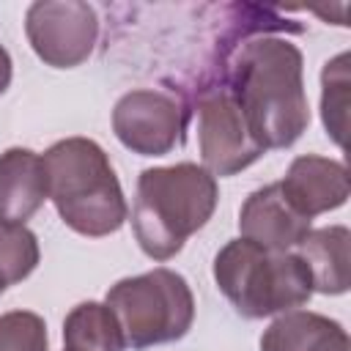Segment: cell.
Listing matches in <instances>:
<instances>
[{
  "mask_svg": "<svg viewBox=\"0 0 351 351\" xmlns=\"http://www.w3.org/2000/svg\"><path fill=\"white\" fill-rule=\"evenodd\" d=\"M219 80L236 99L252 137L269 148L293 145L310 126L302 49L274 33H250L219 47Z\"/></svg>",
  "mask_w": 351,
  "mask_h": 351,
  "instance_id": "cell-1",
  "label": "cell"
},
{
  "mask_svg": "<svg viewBox=\"0 0 351 351\" xmlns=\"http://www.w3.org/2000/svg\"><path fill=\"white\" fill-rule=\"evenodd\" d=\"M47 197L80 236L101 239L123 228L129 206L107 151L90 137H66L44 154Z\"/></svg>",
  "mask_w": 351,
  "mask_h": 351,
  "instance_id": "cell-2",
  "label": "cell"
},
{
  "mask_svg": "<svg viewBox=\"0 0 351 351\" xmlns=\"http://www.w3.org/2000/svg\"><path fill=\"white\" fill-rule=\"evenodd\" d=\"M217 200V178L195 162L145 167L132 206V230L140 250L151 261H170L211 219Z\"/></svg>",
  "mask_w": 351,
  "mask_h": 351,
  "instance_id": "cell-3",
  "label": "cell"
},
{
  "mask_svg": "<svg viewBox=\"0 0 351 351\" xmlns=\"http://www.w3.org/2000/svg\"><path fill=\"white\" fill-rule=\"evenodd\" d=\"M214 282L244 318L282 315L313 296L310 271L296 252H269L241 236L214 255Z\"/></svg>",
  "mask_w": 351,
  "mask_h": 351,
  "instance_id": "cell-4",
  "label": "cell"
},
{
  "mask_svg": "<svg viewBox=\"0 0 351 351\" xmlns=\"http://www.w3.org/2000/svg\"><path fill=\"white\" fill-rule=\"evenodd\" d=\"M104 304L112 310L123 346L143 351L181 340L195 321V296L189 282L173 269H151L110 285Z\"/></svg>",
  "mask_w": 351,
  "mask_h": 351,
  "instance_id": "cell-5",
  "label": "cell"
},
{
  "mask_svg": "<svg viewBox=\"0 0 351 351\" xmlns=\"http://www.w3.org/2000/svg\"><path fill=\"white\" fill-rule=\"evenodd\" d=\"M192 104L178 88H134L112 107V132L140 156H165L184 145Z\"/></svg>",
  "mask_w": 351,
  "mask_h": 351,
  "instance_id": "cell-6",
  "label": "cell"
},
{
  "mask_svg": "<svg viewBox=\"0 0 351 351\" xmlns=\"http://www.w3.org/2000/svg\"><path fill=\"white\" fill-rule=\"evenodd\" d=\"M197 112V148L200 167L214 178H228L255 165L266 148L252 137L236 99L219 80H208L195 101Z\"/></svg>",
  "mask_w": 351,
  "mask_h": 351,
  "instance_id": "cell-7",
  "label": "cell"
},
{
  "mask_svg": "<svg viewBox=\"0 0 351 351\" xmlns=\"http://www.w3.org/2000/svg\"><path fill=\"white\" fill-rule=\"evenodd\" d=\"M25 36L47 66L74 69L96 47L99 16L82 0H36L25 14Z\"/></svg>",
  "mask_w": 351,
  "mask_h": 351,
  "instance_id": "cell-8",
  "label": "cell"
},
{
  "mask_svg": "<svg viewBox=\"0 0 351 351\" xmlns=\"http://www.w3.org/2000/svg\"><path fill=\"white\" fill-rule=\"evenodd\" d=\"M313 219L299 214L285 197L280 181L266 184L247 195L239 208V233L241 239L269 250V252H291L310 233Z\"/></svg>",
  "mask_w": 351,
  "mask_h": 351,
  "instance_id": "cell-9",
  "label": "cell"
},
{
  "mask_svg": "<svg viewBox=\"0 0 351 351\" xmlns=\"http://www.w3.org/2000/svg\"><path fill=\"white\" fill-rule=\"evenodd\" d=\"M280 186L285 197L291 200V206L307 219L340 208L351 192L346 165L329 156H318V154L296 156L285 178L280 181Z\"/></svg>",
  "mask_w": 351,
  "mask_h": 351,
  "instance_id": "cell-10",
  "label": "cell"
},
{
  "mask_svg": "<svg viewBox=\"0 0 351 351\" xmlns=\"http://www.w3.org/2000/svg\"><path fill=\"white\" fill-rule=\"evenodd\" d=\"M47 200L41 154L14 145L0 154V222L25 225Z\"/></svg>",
  "mask_w": 351,
  "mask_h": 351,
  "instance_id": "cell-11",
  "label": "cell"
},
{
  "mask_svg": "<svg viewBox=\"0 0 351 351\" xmlns=\"http://www.w3.org/2000/svg\"><path fill=\"white\" fill-rule=\"evenodd\" d=\"M348 244L351 233L346 225H326L318 230H310L299 241V258L304 261L313 291L326 296H340L348 291Z\"/></svg>",
  "mask_w": 351,
  "mask_h": 351,
  "instance_id": "cell-12",
  "label": "cell"
},
{
  "mask_svg": "<svg viewBox=\"0 0 351 351\" xmlns=\"http://www.w3.org/2000/svg\"><path fill=\"white\" fill-rule=\"evenodd\" d=\"M343 332V324L313 310H288L261 335V351H318Z\"/></svg>",
  "mask_w": 351,
  "mask_h": 351,
  "instance_id": "cell-13",
  "label": "cell"
},
{
  "mask_svg": "<svg viewBox=\"0 0 351 351\" xmlns=\"http://www.w3.org/2000/svg\"><path fill=\"white\" fill-rule=\"evenodd\" d=\"M123 335L104 302H80L63 321V351H123Z\"/></svg>",
  "mask_w": 351,
  "mask_h": 351,
  "instance_id": "cell-14",
  "label": "cell"
},
{
  "mask_svg": "<svg viewBox=\"0 0 351 351\" xmlns=\"http://www.w3.org/2000/svg\"><path fill=\"white\" fill-rule=\"evenodd\" d=\"M41 261L38 239L27 225L0 222V282L16 285L33 274Z\"/></svg>",
  "mask_w": 351,
  "mask_h": 351,
  "instance_id": "cell-15",
  "label": "cell"
},
{
  "mask_svg": "<svg viewBox=\"0 0 351 351\" xmlns=\"http://www.w3.org/2000/svg\"><path fill=\"white\" fill-rule=\"evenodd\" d=\"M346 110H348V52L335 55L324 63L321 71V121L326 134L343 145L346 134Z\"/></svg>",
  "mask_w": 351,
  "mask_h": 351,
  "instance_id": "cell-16",
  "label": "cell"
},
{
  "mask_svg": "<svg viewBox=\"0 0 351 351\" xmlns=\"http://www.w3.org/2000/svg\"><path fill=\"white\" fill-rule=\"evenodd\" d=\"M47 324L38 313L8 310L0 315V351H49Z\"/></svg>",
  "mask_w": 351,
  "mask_h": 351,
  "instance_id": "cell-17",
  "label": "cell"
},
{
  "mask_svg": "<svg viewBox=\"0 0 351 351\" xmlns=\"http://www.w3.org/2000/svg\"><path fill=\"white\" fill-rule=\"evenodd\" d=\"M11 77H14V63H11V55H8V49L0 44V96L8 90V85H11Z\"/></svg>",
  "mask_w": 351,
  "mask_h": 351,
  "instance_id": "cell-18",
  "label": "cell"
},
{
  "mask_svg": "<svg viewBox=\"0 0 351 351\" xmlns=\"http://www.w3.org/2000/svg\"><path fill=\"white\" fill-rule=\"evenodd\" d=\"M318 351H351V340H348V332L343 329L337 337H332L326 346H321Z\"/></svg>",
  "mask_w": 351,
  "mask_h": 351,
  "instance_id": "cell-19",
  "label": "cell"
},
{
  "mask_svg": "<svg viewBox=\"0 0 351 351\" xmlns=\"http://www.w3.org/2000/svg\"><path fill=\"white\" fill-rule=\"evenodd\" d=\"M3 291H5V285H3V282H0V293H3Z\"/></svg>",
  "mask_w": 351,
  "mask_h": 351,
  "instance_id": "cell-20",
  "label": "cell"
}]
</instances>
